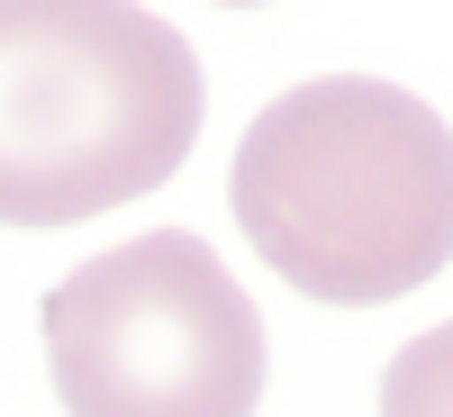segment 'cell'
Returning <instances> with one entry per match:
<instances>
[{
  "label": "cell",
  "instance_id": "5b68a950",
  "mask_svg": "<svg viewBox=\"0 0 453 417\" xmlns=\"http://www.w3.org/2000/svg\"><path fill=\"white\" fill-rule=\"evenodd\" d=\"M218 10H263V0H218Z\"/></svg>",
  "mask_w": 453,
  "mask_h": 417
},
{
  "label": "cell",
  "instance_id": "7a4b0ae2",
  "mask_svg": "<svg viewBox=\"0 0 453 417\" xmlns=\"http://www.w3.org/2000/svg\"><path fill=\"white\" fill-rule=\"evenodd\" d=\"M200 55L145 0H0V218L82 227L191 164Z\"/></svg>",
  "mask_w": 453,
  "mask_h": 417
},
{
  "label": "cell",
  "instance_id": "3957f363",
  "mask_svg": "<svg viewBox=\"0 0 453 417\" xmlns=\"http://www.w3.org/2000/svg\"><path fill=\"white\" fill-rule=\"evenodd\" d=\"M36 336L64 417H254L273 382L254 299L191 227L73 263L36 299Z\"/></svg>",
  "mask_w": 453,
  "mask_h": 417
},
{
  "label": "cell",
  "instance_id": "6da1fadb",
  "mask_svg": "<svg viewBox=\"0 0 453 417\" xmlns=\"http://www.w3.org/2000/svg\"><path fill=\"white\" fill-rule=\"evenodd\" d=\"M226 209L299 299L381 309L453 263V127L381 73H318L254 109Z\"/></svg>",
  "mask_w": 453,
  "mask_h": 417
},
{
  "label": "cell",
  "instance_id": "277c9868",
  "mask_svg": "<svg viewBox=\"0 0 453 417\" xmlns=\"http://www.w3.org/2000/svg\"><path fill=\"white\" fill-rule=\"evenodd\" d=\"M381 417H453V318L381 363Z\"/></svg>",
  "mask_w": 453,
  "mask_h": 417
}]
</instances>
